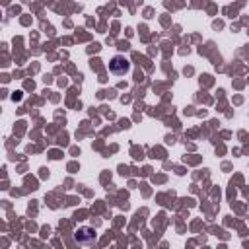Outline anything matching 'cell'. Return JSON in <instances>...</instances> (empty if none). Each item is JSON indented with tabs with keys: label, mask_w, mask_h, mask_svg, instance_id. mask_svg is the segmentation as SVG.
<instances>
[{
	"label": "cell",
	"mask_w": 249,
	"mask_h": 249,
	"mask_svg": "<svg viewBox=\"0 0 249 249\" xmlns=\"http://www.w3.org/2000/svg\"><path fill=\"white\" fill-rule=\"evenodd\" d=\"M128 68H130L128 60H126V58H123V56H115V58L111 60V72H113V74H117V76H121V74H124V72H128Z\"/></svg>",
	"instance_id": "cell-1"
}]
</instances>
